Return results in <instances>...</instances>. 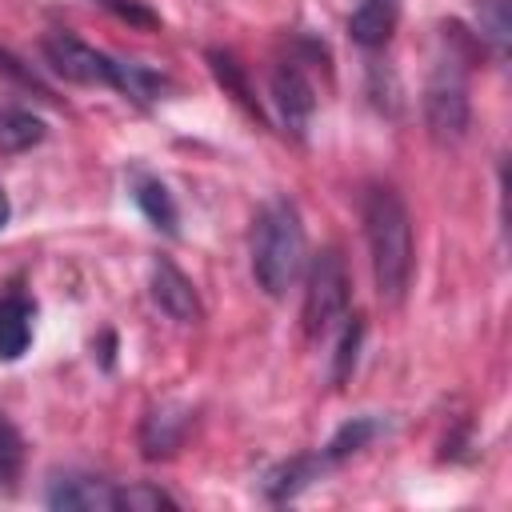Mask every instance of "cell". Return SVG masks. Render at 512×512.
Returning <instances> with one entry per match:
<instances>
[{"instance_id":"1","label":"cell","mask_w":512,"mask_h":512,"mask_svg":"<svg viewBox=\"0 0 512 512\" xmlns=\"http://www.w3.org/2000/svg\"><path fill=\"white\" fill-rule=\"evenodd\" d=\"M364 236L372 252V280L384 304H400L412 284L416 244H412V216L404 196L392 184H372L364 192Z\"/></svg>"},{"instance_id":"2","label":"cell","mask_w":512,"mask_h":512,"mask_svg":"<svg viewBox=\"0 0 512 512\" xmlns=\"http://www.w3.org/2000/svg\"><path fill=\"white\" fill-rule=\"evenodd\" d=\"M304 268V224L292 200H272L256 216L252 232V276L276 300L284 296Z\"/></svg>"},{"instance_id":"3","label":"cell","mask_w":512,"mask_h":512,"mask_svg":"<svg viewBox=\"0 0 512 512\" xmlns=\"http://www.w3.org/2000/svg\"><path fill=\"white\" fill-rule=\"evenodd\" d=\"M444 56L424 88V124L440 144H456L468 132V56L472 44L460 24H444Z\"/></svg>"},{"instance_id":"4","label":"cell","mask_w":512,"mask_h":512,"mask_svg":"<svg viewBox=\"0 0 512 512\" xmlns=\"http://www.w3.org/2000/svg\"><path fill=\"white\" fill-rule=\"evenodd\" d=\"M348 296H352V280H348V264L340 256V248H324L312 268H308V288H304V332L312 340L328 336L344 312H348Z\"/></svg>"},{"instance_id":"5","label":"cell","mask_w":512,"mask_h":512,"mask_svg":"<svg viewBox=\"0 0 512 512\" xmlns=\"http://www.w3.org/2000/svg\"><path fill=\"white\" fill-rule=\"evenodd\" d=\"M44 60L52 64L56 76L72 80V84H96V88H112V60L96 52L92 44H84L72 32H48L44 36Z\"/></svg>"},{"instance_id":"6","label":"cell","mask_w":512,"mask_h":512,"mask_svg":"<svg viewBox=\"0 0 512 512\" xmlns=\"http://www.w3.org/2000/svg\"><path fill=\"white\" fill-rule=\"evenodd\" d=\"M148 288H152V300L160 304V312L172 316L176 324H200V320H204V304H200L196 284H192L172 260L160 256V260L152 264Z\"/></svg>"},{"instance_id":"7","label":"cell","mask_w":512,"mask_h":512,"mask_svg":"<svg viewBox=\"0 0 512 512\" xmlns=\"http://www.w3.org/2000/svg\"><path fill=\"white\" fill-rule=\"evenodd\" d=\"M272 104H276V112H280V120L292 136L308 132V120L316 112V88L292 60L272 72Z\"/></svg>"},{"instance_id":"8","label":"cell","mask_w":512,"mask_h":512,"mask_svg":"<svg viewBox=\"0 0 512 512\" xmlns=\"http://www.w3.org/2000/svg\"><path fill=\"white\" fill-rule=\"evenodd\" d=\"M48 508L64 512H116V484L88 472L56 476L48 488Z\"/></svg>"},{"instance_id":"9","label":"cell","mask_w":512,"mask_h":512,"mask_svg":"<svg viewBox=\"0 0 512 512\" xmlns=\"http://www.w3.org/2000/svg\"><path fill=\"white\" fill-rule=\"evenodd\" d=\"M188 428H192V412H188V408H180V404H160V408H152V412L144 416V424H140V452H144L148 460L172 456V452L184 444Z\"/></svg>"},{"instance_id":"10","label":"cell","mask_w":512,"mask_h":512,"mask_svg":"<svg viewBox=\"0 0 512 512\" xmlns=\"http://www.w3.org/2000/svg\"><path fill=\"white\" fill-rule=\"evenodd\" d=\"M36 328V300L20 288H8L0 296V360H20L32 344Z\"/></svg>"},{"instance_id":"11","label":"cell","mask_w":512,"mask_h":512,"mask_svg":"<svg viewBox=\"0 0 512 512\" xmlns=\"http://www.w3.org/2000/svg\"><path fill=\"white\" fill-rule=\"evenodd\" d=\"M396 16H400V0H356L348 16V36L360 48H384L396 32Z\"/></svg>"},{"instance_id":"12","label":"cell","mask_w":512,"mask_h":512,"mask_svg":"<svg viewBox=\"0 0 512 512\" xmlns=\"http://www.w3.org/2000/svg\"><path fill=\"white\" fill-rule=\"evenodd\" d=\"M324 468H328V460H324L320 452H312V456H292V460L276 464V468L264 476V496H268L272 504L296 500L312 480H320Z\"/></svg>"},{"instance_id":"13","label":"cell","mask_w":512,"mask_h":512,"mask_svg":"<svg viewBox=\"0 0 512 512\" xmlns=\"http://www.w3.org/2000/svg\"><path fill=\"white\" fill-rule=\"evenodd\" d=\"M132 200H136V208L148 216V224H152L156 232L176 236L180 212H176V200H172V192H168L164 180H156V176H148V172H136V176H132Z\"/></svg>"},{"instance_id":"14","label":"cell","mask_w":512,"mask_h":512,"mask_svg":"<svg viewBox=\"0 0 512 512\" xmlns=\"http://www.w3.org/2000/svg\"><path fill=\"white\" fill-rule=\"evenodd\" d=\"M112 88L132 96V100H160L168 92V76H160L156 68L148 64H136V60H112Z\"/></svg>"},{"instance_id":"15","label":"cell","mask_w":512,"mask_h":512,"mask_svg":"<svg viewBox=\"0 0 512 512\" xmlns=\"http://www.w3.org/2000/svg\"><path fill=\"white\" fill-rule=\"evenodd\" d=\"M48 136V124L28 108H0V152H28Z\"/></svg>"},{"instance_id":"16","label":"cell","mask_w":512,"mask_h":512,"mask_svg":"<svg viewBox=\"0 0 512 512\" xmlns=\"http://www.w3.org/2000/svg\"><path fill=\"white\" fill-rule=\"evenodd\" d=\"M476 28H480V40L496 56H504L508 52V36H512L508 0H476Z\"/></svg>"},{"instance_id":"17","label":"cell","mask_w":512,"mask_h":512,"mask_svg":"<svg viewBox=\"0 0 512 512\" xmlns=\"http://www.w3.org/2000/svg\"><path fill=\"white\" fill-rule=\"evenodd\" d=\"M380 432V420H372V416H352L348 424H340V432L328 440V448L320 452L328 464H340V460H348L352 452H360L372 436Z\"/></svg>"},{"instance_id":"18","label":"cell","mask_w":512,"mask_h":512,"mask_svg":"<svg viewBox=\"0 0 512 512\" xmlns=\"http://www.w3.org/2000/svg\"><path fill=\"white\" fill-rule=\"evenodd\" d=\"M116 508H128V512H160V508H180L164 488L156 484H128V488H116Z\"/></svg>"},{"instance_id":"19","label":"cell","mask_w":512,"mask_h":512,"mask_svg":"<svg viewBox=\"0 0 512 512\" xmlns=\"http://www.w3.org/2000/svg\"><path fill=\"white\" fill-rule=\"evenodd\" d=\"M20 468H24V440H20V432L0 416V492H8V488L16 484Z\"/></svg>"},{"instance_id":"20","label":"cell","mask_w":512,"mask_h":512,"mask_svg":"<svg viewBox=\"0 0 512 512\" xmlns=\"http://www.w3.org/2000/svg\"><path fill=\"white\" fill-rule=\"evenodd\" d=\"M348 324H344V336H340V344H336V384H344L348 376H352V368H356V352H360V340H364V320L360 316H344Z\"/></svg>"},{"instance_id":"21","label":"cell","mask_w":512,"mask_h":512,"mask_svg":"<svg viewBox=\"0 0 512 512\" xmlns=\"http://www.w3.org/2000/svg\"><path fill=\"white\" fill-rule=\"evenodd\" d=\"M208 60H212L216 80H220L224 88H232V92H236V100H240V104H248V108L256 112V100H252V92H248V84H244V76H240V64H236L228 52H208Z\"/></svg>"},{"instance_id":"22","label":"cell","mask_w":512,"mask_h":512,"mask_svg":"<svg viewBox=\"0 0 512 512\" xmlns=\"http://www.w3.org/2000/svg\"><path fill=\"white\" fill-rule=\"evenodd\" d=\"M108 12H116L120 20H128V24H140V28H156L160 24V16L152 12V8H144L140 0H100Z\"/></svg>"},{"instance_id":"23","label":"cell","mask_w":512,"mask_h":512,"mask_svg":"<svg viewBox=\"0 0 512 512\" xmlns=\"http://www.w3.org/2000/svg\"><path fill=\"white\" fill-rule=\"evenodd\" d=\"M8 216H12V204H8V196H4V188H0V228L8 224Z\"/></svg>"}]
</instances>
